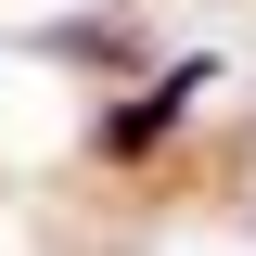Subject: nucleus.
<instances>
[{
    "label": "nucleus",
    "instance_id": "nucleus-1",
    "mask_svg": "<svg viewBox=\"0 0 256 256\" xmlns=\"http://www.w3.org/2000/svg\"><path fill=\"white\" fill-rule=\"evenodd\" d=\"M205 90H218V52H166V64H154V90H128L116 116H102V154H116V166H141V154H154V141H166V128H180Z\"/></svg>",
    "mask_w": 256,
    "mask_h": 256
}]
</instances>
